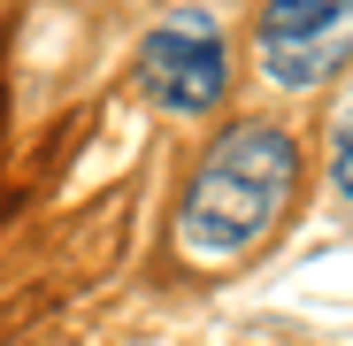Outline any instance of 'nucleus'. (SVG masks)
Instances as JSON below:
<instances>
[{
	"label": "nucleus",
	"instance_id": "7ed1b4c3",
	"mask_svg": "<svg viewBox=\"0 0 353 346\" xmlns=\"http://www.w3.org/2000/svg\"><path fill=\"white\" fill-rule=\"evenodd\" d=\"M254 54L276 93H323L353 54V0H261Z\"/></svg>",
	"mask_w": 353,
	"mask_h": 346
},
{
	"label": "nucleus",
	"instance_id": "f03ea898",
	"mask_svg": "<svg viewBox=\"0 0 353 346\" xmlns=\"http://www.w3.org/2000/svg\"><path fill=\"white\" fill-rule=\"evenodd\" d=\"M139 93L161 115H215L230 100V39L208 8H176L139 39Z\"/></svg>",
	"mask_w": 353,
	"mask_h": 346
},
{
	"label": "nucleus",
	"instance_id": "20e7f679",
	"mask_svg": "<svg viewBox=\"0 0 353 346\" xmlns=\"http://www.w3.org/2000/svg\"><path fill=\"white\" fill-rule=\"evenodd\" d=\"M330 185H338V200H345V115H338V131H330Z\"/></svg>",
	"mask_w": 353,
	"mask_h": 346
},
{
	"label": "nucleus",
	"instance_id": "f257e3e1",
	"mask_svg": "<svg viewBox=\"0 0 353 346\" xmlns=\"http://www.w3.org/2000/svg\"><path fill=\"white\" fill-rule=\"evenodd\" d=\"M292 193H300V139L284 124H261V115L223 124L215 146L200 154V169L185 177V200H176V247H185V262L223 269V262L254 254L284 223Z\"/></svg>",
	"mask_w": 353,
	"mask_h": 346
}]
</instances>
